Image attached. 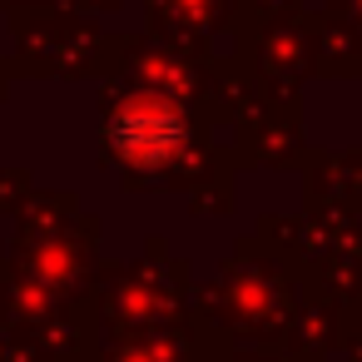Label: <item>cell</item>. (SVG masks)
<instances>
[{"label": "cell", "instance_id": "6da1fadb", "mask_svg": "<svg viewBox=\"0 0 362 362\" xmlns=\"http://www.w3.org/2000/svg\"><path fill=\"white\" fill-rule=\"evenodd\" d=\"M115 139H119L124 154H134V164H159L179 144V119L164 105H134V110L119 115Z\"/></svg>", "mask_w": 362, "mask_h": 362}]
</instances>
